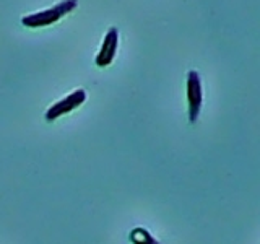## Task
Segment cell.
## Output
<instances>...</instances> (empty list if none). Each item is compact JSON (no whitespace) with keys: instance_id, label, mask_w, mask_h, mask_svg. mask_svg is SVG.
Wrapping results in <instances>:
<instances>
[{"instance_id":"cell-1","label":"cell","mask_w":260,"mask_h":244,"mask_svg":"<svg viewBox=\"0 0 260 244\" xmlns=\"http://www.w3.org/2000/svg\"><path fill=\"white\" fill-rule=\"evenodd\" d=\"M78 0H62L60 4L54 5L52 8H47V10L38 12V13H31L28 16H23L21 23L28 28H43L49 26L55 21H59L62 16L70 13L73 8L77 7Z\"/></svg>"},{"instance_id":"cell-2","label":"cell","mask_w":260,"mask_h":244,"mask_svg":"<svg viewBox=\"0 0 260 244\" xmlns=\"http://www.w3.org/2000/svg\"><path fill=\"white\" fill-rule=\"evenodd\" d=\"M187 101H189V120L193 124L199 119L203 101L202 80L197 70H190L187 73Z\"/></svg>"},{"instance_id":"cell-3","label":"cell","mask_w":260,"mask_h":244,"mask_svg":"<svg viewBox=\"0 0 260 244\" xmlns=\"http://www.w3.org/2000/svg\"><path fill=\"white\" fill-rule=\"evenodd\" d=\"M86 100V92L85 89H77V92L70 93L69 96H65L63 100L57 101L55 104H52L51 108L47 109L46 112V120L47 122H52L55 119H59L63 114H67L73 109H77L80 104H83Z\"/></svg>"},{"instance_id":"cell-4","label":"cell","mask_w":260,"mask_h":244,"mask_svg":"<svg viewBox=\"0 0 260 244\" xmlns=\"http://www.w3.org/2000/svg\"><path fill=\"white\" fill-rule=\"evenodd\" d=\"M117 43H119L117 28H109L108 33H106V36H104L100 52H98V55H96V65L106 67V65H109L114 60L116 51H117Z\"/></svg>"},{"instance_id":"cell-5","label":"cell","mask_w":260,"mask_h":244,"mask_svg":"<svg viewBox=\"0 0 260 244\" xmlns=\"http://www.w3.org/2000/svg\"><path fill=\"white\" fill-rule=\"evenodd\" d=\"M128 239L132 244H159V241L154 239L145 228H134L128 234Z\"/></svg>"}]
</instances>
